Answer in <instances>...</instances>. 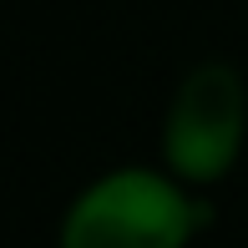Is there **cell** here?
Here are the masks:
<instances>
[{
	"label": "cell",
	"instance_id": "6da1fadb",
	"mask_svg": "<svg viewBox=\"0 0 248 248\" xmlns=\"http://www.w3.org/2000/svg\"><path fill=\"white\" fill-rule=\"evenodd\" d=\"M208 223L198 187L167 167H111L92 177L61 213L56 248H187Z\"/></svg>",
	"mask_w": 248,
	"mask_h": 248
},
{
	"label": "cell",
	"instance_id": "7a4b0ae2",
	"mask_svg": "<svg viewBox=\"0 0 248 248\" xmlns=\"http://www.w3.org/2000/svg\"><path fill=\"white\" fill-rule=\"evenodd\" d=\"M248 137V86L238 66L198 61L162 117V167L187 187H213L238 167Z\"/></svg>",
	"mask_w": 248,
	"mask_h": 248
}]
</instances>
